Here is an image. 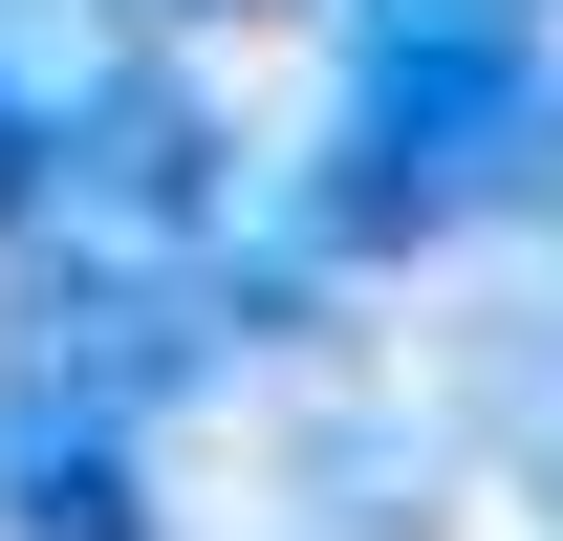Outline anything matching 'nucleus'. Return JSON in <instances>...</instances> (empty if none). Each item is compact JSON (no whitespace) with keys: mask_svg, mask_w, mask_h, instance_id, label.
<instances>
[{"mask_svg":"<svg viewBox=\"0 0 563 541\" xmlns=\"http://www.w3.org/2000/svg\"><path fill=\"white\" fill-rule=\"evenodd\" d=\"M0 541H152V433L0 390Z\"/></svg>","mask_w":563,"mask_h":541,"instance_id":"7ed1b4c3","label":"nucleus"},{"mask_svg":"<svg viewBox=\"0 0 563 541\" xmlns=\"http://www.w3.org/2000/svg\"><path fill=\"white\" fill-rule=\"evenodd\" d=\"M131 22H239V0H131Z\"/></svg>","mask_w":563,"mask_h":541,"instance_id":"39448f33","label":"nucleus"},{"mask_svg":"<svg viewBox=\"0 0 563 541\" xmlns=\"http://www.w3.org/2000/svg\"><path fill=\"white\" fill-rule=\"evenodd\" d=\"M22 217H44V87L0 66V239H22Z\"/></svg>","mask_w":563,"mask_h":541,"instance_id":"20e7f679","label":"nucleus"},{"mask_svg":"<svg viewBox=\"0 0 563 541\" xmlns=\"http://www.w3.org/2000/svg\"><path fill=\"white\" fill-rule=\"evenodd\" d=\"M542 66H563V0H347L303 217H325V239H433V217H477L498 174H520V131H542Z\"/></svg>","mask_w":563,"mask_h":541,"instance_id":"f257e3e1","label":"nucleus"},{"mask_svg":"<svg viewBox=\"0 0 563 541\" xmlns=\"http://www.w3.org/2000/svg\"><path fill=\"white\" fill-rule=\"evenodd\" d=\"M217 217H239V131L196 109V66L174 44H131V66H87L66 109H44V261H131V281H196Z\"/></svg>","mask_w":563,"mask_h":541,"instance_id":"f03ea898","label":"nucleus"}]
</instances>
